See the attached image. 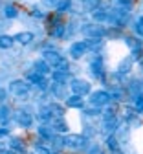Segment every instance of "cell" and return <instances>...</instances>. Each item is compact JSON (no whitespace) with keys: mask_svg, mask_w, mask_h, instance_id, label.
<instances>
[{"mask_svg":"<svg viewBox=\"0 0 143 154\" xmlns=\"http://www.w3.org/2000/svg\"><path fill=\"white\" fill-rule=\"evenodd\" d=\"M53 83L55 85H66V83H70V73H66V72H57V70H53Z\"/></svg>","mask_w":143,"mask_h":154,"instance_id":"4fadbf2b","label":"cell"},{"mask_svg":"<svg viewBox=\"0 0 143 154\" xmlns=\"http://www.w3.org/2000/svg\"><path fill=\"white\" fill-rule=\"evenodd\" d=\"M136 29H138V33H139V35L143 37V17H141L139 20L136 22Z\"/></svg>","mask_w":143,"mask_h":154,"instance_id":"d590c367","label":"cell"},{"mask_svg":"<svg viewBox=\"0 0 143 154\" xmlns=\"http://www.w3.org/2000/svg\"><path fill=\"white\" fill-rule=\"evenodd\" d=\"M92 15H94V20H95V22H108V11H107V9H101V8H99V9H95Z\"/></svg>","mask_w":143,"mask_h":154,"instance_id":"44dd1931","label":"cell"},{"mask_svg":"<svg viewBox=\"0 0 143 154\" xmlns=\"http://www.w3.org/2000/svg\"><path fill=\"white\" fill-rule=\"evenodd\" d=\"M50 110L53 114V118H64V106L59 105V103H51L50 105Z\"/></svg>","mask_w":143,"mask_h":154,"instance_id":"cb8c5ba5","label":"cell"},{"mask_svg":"<svg viewBox=\"0 0 143 154\" xmlns=\"http://www.w3.org/2000/svg\"><path fill=\"white\" fill-rule=\"evenodd\" d=\"M72 8V2L70 0H61V2L57 4V11H68Z\"/></svg>","mask_w":143,"mask_h":154,"instance_id":"1f68e13d","label":"cell"},{"mask_svg":"<svg viewBox=\"0 0 143 154\" xmlns=\"http://www.w3.org/2000/svg\"><path fill=\"white\" fill-rule=\"evenodd\" d=\"M9 94L13 97H18V99H26L28 94H30V83L24 81V79H15L9 83Z\"/></svg>","mask_w":143,"mask_h":154,"instance_id":"7a4b0ae2","label":"cell"},{"mask_svg":"<svg viewBox=\"0 0 143 154\" xmlns=\"http://www.w3.org/2000/svg\"><path fill=\"white\" fill-rule=\"evenodd\" d=\"M51 90H53L55 95H59V97H68V95H66V88H64V85H55V83H53Z\"/></svg>","mask_w":143,"mask_h":154,"instance_id":"83f0119b","label":"cell"},{"mask_svg":"<svg viewBox=\"0 0 143 154\" xmlns=\"http://www.w3.org/2000/svg\"><path fill=\"white\" fill-rule=\"evenodd\" d=\"M2 152H4V145H2V143H0V154H2Z\"/></svg>","mask_w":143,"mask_h":154,"instance_id":"ab89813d","label":"cell"},{"mask_svg":"<svg viewBox=\"0 0 143 154\" xmlns=\"http://www.w3.org/2000/svg\"><path fill=\"white\" fill-rule=\"evenodd\" d=\"M125 41H127V44H129V46H130L134 51L141 48V42H139V38H138V37H127Z\"/></svg>","mask_w":143,"mask_h":154,"instance_id":"f1b7e54d","label":"cell"},{"mask_svg":"<svg viewBox=\"0 0 143 154\" xmlns=\"http://www.w3.org/2000/svg\"><path fill=\"white\" fill-rule=\"evenodd\" d=\"M85 114L86 116H99V114H103V112H101L99 106H90V108H85Z\"/></svg>","mask_w":143,"mask_h":154,"instance_id":"d6a6232c","label":"cell"},{"mask_svg":"<svg viewBox=\"0 0 143 154\" xmlns=\"http://www.w3.org/2000/svg\"><path fill=\"white\" fill-rule=\"evenodd\" d=\"M61 2V0H42V6H46V8H55L57 9V4Z\"/></svg>","mask_w":143,"mask_h":154,"instance_id":"e575fe53","label":"cell"},{"mask_svg":"<svg viewBox=\"0 0 143 154\" xmlns=\"http://www.w3.org/2000/svg\"><path fill=\"white\" fill-rule=\"evenodd\" d=\"M51 127H53V130H55L57 134H64V132H68V123L64 121V118H55Z\"/></svg>","mask_w":143,"mask_h":154,"instance_id":"5bb4252c","label":"cell"},{"mask_svg":"<svg viewBox=\"0 0 143 154\" xmlns=\"http://www.w3.org/2000/svg\"><path fill=\"white\" fill-rule=\"evenodd\" d=\"M53 70H57V72H66V73H70V61L66 59V57H63L55 66H53Z\"/></svg>","mask_w":143,"mask_h":154,"instance_id":"603a6c76","label":"cell"},{"mask_svg":"<svg viewBox=\"0 0 143 154\" xmlns=\"http://www.w3.org/2000/svg\"><path fill=\"white\" fill-rule=\"evenodd\" d=\"M31 41H33V33H30V31H20L15 35V42H18V44H30Z\"/></svg>","mask_w":143,"mask_h":154,"instance_id":"ac0fdd59","label":"cell"},{"mask_svg":"<svg viewBox=\"0 0 143 154\" xmlns=\"http://www.w3.org/2000/svg\"><path fill=\"white\" fill-rule=\"evenodd\" d=\"M37 116H39V119L42 121V123H48V121L53 119V114H51V110H50V105H48V106H40Z\"/></svg>","mask_w":143,"mask_h":154,"instance_id":"9a60e30c","label":"cell"},{"mask_svg":"<svg viewBox=\"0 0 143 154\" xmlns=\"http://www.w3.org/2000/svg\"><path fill=\"white\" fill-rule=\"evenodd\" d=\"M11 150H15V152H18V154H26L28 147H26V143L20 140V138H13V140H11Z\"/></svg>","mask_w":143,"mask_h":154,"instance_id":"e0dca14e","label":"cell"},{"mask_svg":"<svg viewBox=\"0 0 143 154\" xmlns=\"http://www.w3.org/2000/svg\"><path fill=\"white\" fill-rule=\"evenodd\" d=\"M4 26H6V24H4V22H0V29H2V28H4Z\"/></svg>","mask_w":143,"mask_h":154,"instance_id":"60d3db41","label":"cell"},{"mask_svg":"<svg viewBox=\"0 0 143 154\" xmlns=\"http://www.w3.org/2000/svg\"><path fill=\"white\" fill-rule=\"evenodd\" d=\"M132 2H134V0H117V4L119 6H125V8H130Z\"/></svg>","mask_w":143,"mask_h":154,"instance_id":"8d00e7d4","label":"cell"},{"mask_svg":"<svg viewBox=\"0 0 143 154\" xmlns=\"http://www.w3.org/2000/svg\"><path fill=\"white\" fill-rule=\"evenodd\" d=\"M35 154H51V150L46 145H37L35 147Z\"/></svg>","mask_w":143,"mask_h":154,"instance_id":"836d02e7","label":"cell"},{"mask_svg":"<svg viewBox=\"0 0 143 154\" xmlns=\"http://www.w3.org/2000/svg\"><path fill=\"white\" fill-rule=\"evenodd\" d=\"M107 147L112 150V152H116L117 149H119V143H117V138L116 136H112V134H110V136H108V141H107Z\"/></svg>","mask_w":143,"mask_h":154,"instance_id":"f546056e","label":"cell"},{"mask_svg":"<svg viewBox=\"0 0 143 154\" xmlns=\"http://www.w3.org/2000/svg\"><path fill=\"white\" fill-rule=\"evenodd\" d=\"M15 44V37H9V35H0V48L2 50H8Z\"/></svg>","mask_w":143,"mask_h":154,"instance_id":"7402d4cb","label":"cell"},{"mask_svg":"<svg viewBox=\"0 0 143 154\" xmlns=\"http://www.w3.org/2000/svg\"><path fill=\"white\" fill-rule=\"evenodd\" d=\"M50 143L53 145V149H55V150H61V149L64 147V138H61L59 134H55V136L50 140Z\"/></svg>","mask_w":143,"mask_h":154,"instance_id":"4316f807","label":"cell"},{"mask_svg":"<svg viewBox=\"0 0 143 154\" xmlns=\"http://www.w3.org/2000/svg\"><path fill=\"white\" fill-rule=\"evenodd\" d=\"M117 125H119V119H117V118L107 119V121H103V130H105L107 134H112V132L117 130Z\"/></svg>","mask_w":143,"mask_h":154,"instance_id":"d6986e66","label":"cell"},{"mask_svg":"<svg viewBox=\"0 0 143 154\" xmlns=\"http://www.w3.org/2000/svg\"><path fill=\"white\" fill-rule=\"evenodd\" d=\"M2 154H18V152H15V150H4Z\"/></svg>","mask_w":143,"mask_h":154,"instance_id":"f35d334b","label":"cell"},{"mask_svg":"<svg viewBox=\"0 0 143 154\" xmlns=\"http://www.w3.org/2000/svg\"><path fill=\"white\" fill-rule=\"evenodd\" d=\"M13 118H15L17 125H18V127H22V128H30V127H33V116H31L30 112H26V110H15Z\"/></svg>","mask_w":143,"mask_h":154,"instance_id":"52a82bcc","label":"cell"},{"mask_svg":"<svg viewBox=\"0 0 143 154\" xmlns=\"http://www.w3.org/2000/svg\"><path fill=\"white\" fill-rule=\"evenodd\" d=\"M83 8H85V11H92V13H94L95 9L101 8V0H85Z\"/></svg>","mask_w":143,"mask_h":154,"instance_id":"d4e9b609","label":"cell"},{"mask_svg":"<svg viewBox=\"0 0 143 154\" xmlns=\"http://www.w3.org/2000/svg\"><path fill=\"white\" fill-rule=\"evenodd\" d=\"M88 51V44L86 41H79V42H73L70 46V55H72V59H81L85 53Z\"/></svg>","mask_w":143,"mask_h":154,"instance_id":"ba28073f","label":"cell"},{"mask_svg":"<svg viewBox=\"0 0 143 154\" xmlns=\"http://www.w3.org/2000/svg\"><path fill=\"white\" fill-rule=\"evenodd\" d=\"M110 101H112L110 92H107V90H95V92L90 94V105H92V106L103 108V106H107Z\"/></svg>","mask_w":143,"mask_h":154,"instance_id":"3957f363","label":"cell"},{"mask_svg":"<svg viewBox=\"0 0 143 154\" xmlns=\"http://www.w3.org/2000/svg\"><path fill=\"white\" fill-rule=\"evenodd\" d=\"M70 88H72V94H77V95H86L92 90V86L86 79H72Z\"/></svg>","mask_w":143,"mask_h":154,"instance_id":"8992f818","label":"cell"},{"mask_svg":"<svg viewBox=\"0 0 143 154\" xmlns=\"http://www.w3.org/2000/svg\"><path fill=\"white\" fill-rule=\"evenodd\" d=\"M61 59H63V55L57 53V51H53V50L44 51V61H46V63H50V64H51V68H53V66H55Z\"/></svg>","mask_w":143,"mask_h":154,"instance_id":"7c38bea8","label":"cell"},{"mask_svg":"<svg viewBox=\"0 0 143 154\" xmlns=\"http://www.w3.org/2000/svg\"><path fill=\"white\" fill-rule=\"evenodd\" d=\"M66 106L68 108H85V97L77 95V94H72L66 97Z\"/></svg>","mask_w":143,"mask_h":154,"instance_id":"9c48e42d","label":"cell"},{"mask_svg":"<svg viewBox=\"0 0 143 154\" xmlns=\"http://www.w3.org/2000/svg\"><path fill=\"white\" fill-rule=\"evenodd\" d=\"M4 15H6L8 18H15V17L18 15L17 6H6V8H4Z\"/></svg>","mask_w":143,"mask_h":154,"instance_id":"4dcf8cb0","label":"cell"},{"mask_svg":"<svg viewBox=\"0 0 143 154\" xmlns=\"http://www.w3.org/2000/svg\"><path fill=\"white\" fill-rule=\"evenodd\" d=\"M11 118H13V110L9 106L2 105L0 106V125H8L11 121Z\"/></svg>","mask_w":143,"mask_h":154,"instance_id":"8fae6325","label":"cell"},{"mask_svg":"<svg viewBox=\"0 0 143 154\" xmlns=\"http://www.w3.org/2000/svg\"><path fill=\"white\" fill-rule=\"evenodd\" d=\"M90 70L95 77H105V72H103V63H101V59H94L90 63Z\"/></svg>","mask_w":143,"mask_h":154,"instance_id":"2e32d148","label":"cell"},{"mask_svg":"<svg viewBox=\"0 0 143 154\" xmlns=\"http://www.w3.org/2000/svg\"><path fill=\"white\" fill-rule=\"evenodd\" d=\"M88 145H90V141L83 134H68L64 138V147H68L72 150H85V149H88Z\"/></svg>","mask_w":143,"mask_h":154,"instance_id":"6da1fadb","label":"cell"},{"mask_svg":"<svg viewBox=\"0 0 143 154\" xmlns=\"http://www.w3.org/2000/svg\"><path fill=\"white\" fill-rule=\"evenodd\" d=\"M83 33L86 38H101V37H107V29L97 24V22H90L86 26H83Z\"/></svg>","mask_w":143,"mask_h":154,"instance_id":"5b68a950","label":"cell"},{"mask_svg":"<svg viewBox=\"0 0 143 154\" xmlns=\"http://www.w3.org/2000/svg\"><path fill=\"white\" fill-rule=\"evenodd\" d=\"M101 118H103V121L117 118V108H116V106H108V108H105V112L101 114Z\"/></svg>","mask_w":143,"mask_h":154,"instance_id":"484cf974","label":"cell"},{"mask_svg":"<svg viewBox=\"0 0 143 154\" xmlns=\"http://www.w3.org/2000/svg\"><path fill=\"white\" fill-rule=\"evenodd\" d=\"M132 57H125L123 61L119 63V66H117V72L119 73H127V72H130V68H132Z\"/></svg>","mask_w":143,"mask_h":154,"instance_id":"ffe728a7","label":"cell"},{"mask_svg":"<svg viewBox=\"0 0 143 154\" xmlns=\"http://www.w3.org/2000/svg\"><path fill=\"white\" fill-rule=\"evenodd\" d=\"M33 70H37L40 75H48V73H51V64L50 63H46L44 59H37L35 63H33Z\"/></svg>","mask_w":143,"mask_h":154,"instance_id":"30bf717a","label":"cell"},{"mask_svg":"<svg viewBox=\"0 0 143 154\" xmlns=\"http://www.w3.org/2000/svg\"><path fill=\"white\" fill-rule=\"evenodd\" d=\"M4 136H9V130L4 128V127H0V138H4Z\"/></svg>","mask_w":143,"mask_h":154,"instance_id":"74e56055","label":"cell"},{"mask_svg":"<svg viewBox=\"0 0 143 154\" xmlns=\"http://www.w3.org/2000/svg\"><path fill=\"white\" fill-rule=\"evenodd\" d=\"M26 81L30 83V85H35L37 88H40V90H46L48 88V79L44 75H40L37 70H33V68H30L28 72H26Z\"/></svg>","mask_w":143,"mask_h":154,"instance_id":"277c9868","label":"cell"}]
</instances>
